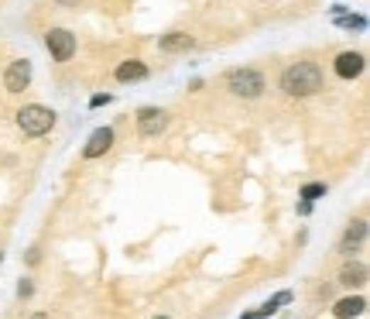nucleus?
<instances>
[{
  "label": "nucleus",
  "mask_w": 370,
  "mask_h": 319,
  "mask_svg": "<svg viewBox=\"0 0 370 319\" xmlns=\"http://www.w3.org/2000/svg\"><path fill=\"white\" fill-rule=\"evenodd\" d=\"M0 261H4V254H0Z\"/></svg>",
  "instance_id": "aec40b11"
},
{
  "label": "nucleus",
  "mask_w": 370,
  "mask_h": 319,
  "mask_svg": "<svg viewBox=\"0 0 370 319\" xmlns=\"http://www.w3.org/2000/svg\"><path fill=\"white\" fill-rule=\"evenodd\" d=\"M165 127H168V114L158 110V107H144V110L137 114V131H141V138H158Z\"/></svg>",
  "instance_id": "39448f33"
},
{
  "label": "nucleus",
  "mask_w": 370,
  "mask_h": 319,
  "mask_svg": "<svg viewBox=\"0 0 370 319\" xmlns=\"http://www.w3.org/2000/svg\"><path fill=\"white\" fill-rule=\"evenodd\" d=\"M144 76H148V65L141 59H127L117 65V82H137V80H144Z\"/></svg>",
  "instance_id": "9d476101"
},
{
  "label": "nucleus",
  "mask_w": 370,
  "mask_h": 319,
  "mask_svg": "<svg viewBox=\"0 0 370 319\" xmlns=\"http://www.w3.org/2000/svg\"><path fill=\"white\" fill-rule=\"evenodd\" d=\"M158 48H161V52H168V55L192 52L195 38H192V35H185V31H172V35H161V38H158Z\"/></svg>",
  "instance_id": "1a4fd4ad"
},
{
  "label": "nucleus",
  "mask_w": 370,
  "mask_h": 319,
  "mask_svg": "<svg viewBox=\"0 0 370 319\" xmlns=\"http://www.w3.org/2000/svg\"><path fill=\"white\" fill-rule=\"evenodd\" d=\"M285 302H292V292H278L271 302H264L257 313H251V316H244V319H264V316H271L274 309H278V306H285Z\"/></svg>",
  "instance_id": "4468645a"
},
{
  "label": "nucleus",
  "mask_w": 370,
  "mask_h": 319,
  "mask_svg": "<svg viewBox=\"0 0 370 319\" xmlns=\"http://www.w3.org/2000/svg\"><path fill=\"white\" fill-rule=\"evenodd\" d=\"M18 127L28 138H41V134H48L55 127V114L48 107H41V103H31V107L18 110Z\"/></svg>",
  "instance_id": "7ed1b4c3"
},
{
  "label": "nucleus",
  "mask_w": 370,
  "mask_h": 319,
  "mask_svg": "<svg viewBox=\"0 0 370 319\" xmlns=\"http://www.w3.org/2000/svg\"><path fill=\"white\" fill-rule=\"evenodd\" d=\"M110 144H114V131H110V127H99V131H93L89 141H86L82 158H99V155H107V151H110Z\"/></svg>",
  "instance_id": "6e6552de"
},
{
  "label": "nucleus",
  "mask_w": 370,
  "mask_h": 319,
  "mask_svg": "<svg viewBox=\"0 0 370 319\" xmlns=\"http://www.w3.org/2000/svg\"><path fill=\"white\" fill-rule=\"evenodd\" d=\"M281 90L288 97H298V100L302 97H312V93L322 90V69L315 62H295V65H288L281 72Z\"/></svg>",
  "instance_id": "f257e3e1"
},
{
  "label": "nucleus",
  "mask_w": 370,
  "mask_h": 319,
  "mask_svg": "<svg viewBox=\"0 0 370 319\" xmlns=\"http://www.w3.org/2000/svg\"><path fill=\"white\" fill-rule=\"evenodd\" d=\"M45 48L52 52L55 62H69L76 55V35L65 31V28H52V31L45 35Z\"/></svg>",
  "instance_id": "20e7f679"
},
{
  "label": "nucleus",
  "mask_w": 370,
  "mask_h": 319,
  "mask_svg": "<svg viewBox=\"0 0 370 319\" xmlns=\"http://www.w3.org/2000/svg\"><path fill=\"white\" fill-rule=\"evenodd\" d=\"M28 82H31V62L28 59L11 62L7 72H4V86H7V93H21V90H28Z\"/></svg>",
  "instance_id": "423d86ee"
},
{
  "label": "nucleus",
  "mask_w": 370,
  "mask_h": 319,
  "mask_svg": "<svg viewBox=\"0 0 370 319\" xmlns=\"http://www.w3.org/2000/svg\"><path fill=\"white\" fill-rule=\"evenodd\" d=\"M364 309H367V299H360V296H353V299H339L336 302V319H353V316H364Z\"/></svg>",
  "instance_id": "9b49d317"
},
{
  "label": "nucleus",
  "mask_w": 370,
  "mask_h": 319,
  "mask_svg": "<svg viewBox=\"0 0 370 319\" xmlns=\"http://www.w3.org/2000/svg\"><path fill=\"white\" fill-rule=\"evenodd\" d=\"M364 237H367V223H364V220L350 223V230H347V237H343V254H350L357 244H364Z\"/></svg>",
  "instance_id": "ddd939ff"
},
{
  "label": "nucleus",
  "mask_w": 370,
  "mask_h": 319,
  "mask_svg": "<svg viewBox=\"0 0 370 319\" xmlns=\"http://www.w3.org/2000/svg\"><path fill=\"white\" fill-rule=\"evenodd\" d=\"M364 65H367V59L360 55V52H343V55H336V76L339 80H357L360 72H364Z\"/></svg>",
  "instance_id": "0eeeda50"
},
{
  "label": "nucleus",
  "mask_w": 370,
  "mask_h": 319,
  "mask_svg": "<svg viewBox=\"0 0 370 319\" xmlns=\"http://www.w3.org/2000/svg\"><path fill=\"white\" fill-rule=\"evenodd\" d=\"M155 319H168V316H155Z\"/></svg>",
  "instance_id": "6ab92c4d"
},
{
  "label": "nucleus",
  "mask_w": 370,
  "mask_h": 319,
  "mask_svg": "<svg viewBox=\"0 0 370 319\" xmlns=\"http://www.w3.org/2000/svg\"><path fill=\"white\" fill-rule=\"evenodd\" d=\"M343 285H350V288H360V285H367V264H347L343 268V275H339Z\"/></svg>",
  "instance_id": "f8f14e48"
},
{
  "label": "nucleus",
  "mask_w": 370,
  "mask_h": 319,
  "mask_svg": "<svg viewBox=\"0 0 370 319\" xmlns=\"http://www.w3.org/2000/svg\"><path fill=\"white\" fill-rule=\"evenodd\" d=\"M110 100H114L110 93H97V97H93V100H89V103H93V107H103V103H110Z\"/></svg>",
  "instance_id": "f3484780"
},
{
  "label": "nucleus",
  "mask_w": 370,
  "mask_h": 319,
  "mask_svg": "<svg viewBox=\"0 0 370 319\" xmlns=\"http://www.w3.org/2000/svg\"><path fill=\"white\" fill-rule=\"evenodd\" d=\"M227 90L240 100H257L264 93V76L257 69H230L227 72Z\"/></svg>",
  "instance_id": "f03ea898"
},
{
  "label": "nucleus",
  "mask_w": 370,
  "mask_h": 319,
  "mask_svg": "<svg viewBox=\"0 0 370 319\" xmlns=\"http://www.w3.org/2000/svg\"><path fill=\"white\" fill-rule=\"evenodd\" d=\"M322 193H326V185L312 182V185H305V189H302V200H315V196H322Z\"/></svg>",
  "instance_id": "dca6fc26"
},
{
  "label": "nucleus",
  "mask_w": 370,
  "mask_h": 319,
  "mask_svg": "<svg viewBox=\"0 0 370 319\" xmlns=\"http://www.w3.org/2000/svg\"><path fill=\"white\" fill-rule=\"evenodd\" d=\"M336 24H339V28H357V31H364V28H367V18H364V14H336Z\"/></svg>",
  "instance_id": "2eb2a0df"
},
{
  "label": "nucleus",
  "mask_w": 370,
  "mask_h": 319,
  "mask_svg": "<svg viewBox=\"0 0 370 319\" xmlns=\"http://www.w3.org/2000/svg\"><path fill=\"white\" fill-rule=\"evenodd\" d=\"M31 292H35V285H31V281H21V288H18L21 299H24V296H31Z\"/></svg>",
  "instance_id": "a211bd4d"
}]
</instances>
